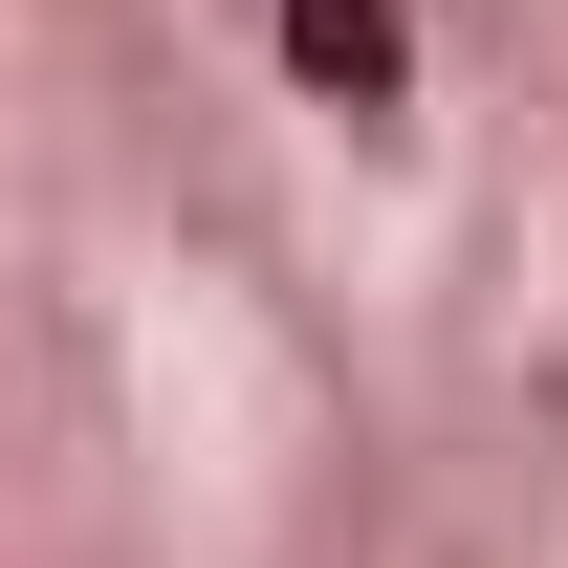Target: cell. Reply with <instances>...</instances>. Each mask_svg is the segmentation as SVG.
Instances as JSON below:
<instances>
[{
	"instance_id": "obj_1",
	"label": "cell",
	"mask_w": 568,
	"mask_h": 568,
	"mask_svg": "<svg viewBox=\"0 0 568 568\" xmlns=\"http://www.w3.org/2000/svg\"><path fill=\"white\" fill-rule=\"evenodd\" d=\"M263 44L306 110H351V132H394L416 110V0H263Z\"/></svg>"
}]
</instances>
